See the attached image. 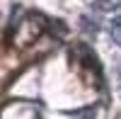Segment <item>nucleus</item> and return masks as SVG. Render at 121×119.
Here are the masks:
<instances>
[{"label":"nucleus","mask_w":121,"mask_h":119,"mask_svg":"<svg viewBox=\"0 0 121 119\" xmlns=\"http://www.w3.org/2000/svg\"><path fill=\"white\" fill-rule=\"evenodd\" d=\"M121 5V0H97L95 7L97 10H102V12H109V10H116Z\"/></svg>","instance_id":"obj_1"},{"label":"nucleus","mask_w":121,"mask_h":119,"mask_svg":"<svg viewBox=\"0 0 121 119\" xmlns=\"http://www.w3.org/2000/svg\"><path fill=\"white\" fill-rule=\"evenodd\" d=\"M114 27H119V29H121V15H119V17L114 19Z\"/></svg>","instance_id":"obj_4"},{"label":"nucleus","mask_w":121,"mask_h":119,"mask_svg":"<svg viewBox=\"0 0 121 119\" xmlns=\"http://www.w3.org/2000/svg\"><path fill=\"white\" fill-rule=\"evenodd\" d=\"M112 37H114V41L121 46V29H119V27H114V29H112Z\"/></svg>","instance_id":"obj_3"},{"label":"nucleus","mask_w":121,"mask_h":119,"mask_svg":"<svg viewBox=\"0 0 121 119\" xmlns=\"http://www.w3.org/2000/svg\"><path fill=\"white\" fill-rule=\"evenodd\" d=\"M82 27L87 29V32H92V34L97 32V24H95V22H92V19H90V17H82Z\"/></svg>","instance_id":"obj_2"}]
</instances>
